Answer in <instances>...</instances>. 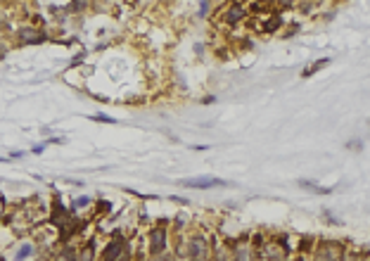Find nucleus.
Masks as SVG:
<instances>
[{
  "label": "nucleus",
  "mask_w": 370,
  "mask_h": 261,
  "mask_svg": "<svg viewBox=\"0 0 370 261\" xmlns=\"http://www.w3.org/2000/svg\"><path fill=\"white\" fill-rule=\"evenodd\" d=\"M188 254H190L192 261H206V256H209V242L204 238H195L190 242V247H188Z\"/></svg>",
  "instance_id": "obj_1"
},
{
  "label": "nucleus",
  "mask_w": 370,
  "mask_h": 261,
  "mask_svg": "<svg viewBox=\"0 0 370 261\" xmlns=\"http://www.w3.org/2000/svg\"><path fill=\"white\" fill-rule=\"evenodd\" d=\"M318 261H339L342 259V247L335 245V242H325L318 247V254H315Z\"/></svg>",
  "instance_id": "obj_2"
},
{
  "label": "nucleus",
  "mask_w": 370,
  "mask_h": 261,
  "mask_svg": "<svg viewBox=\"0 0 370 261\" xmlns=\"http://www.w3.org/2000/svg\"><path fill=\"white\" fill-rule=\"evenodd\" d=\"M183 186H190V188H214V186H226V180L212 178V176H202V178H185Z\"/></svg>",
  "instance_id": "obj_3"
},
{
  "label": "nucleus",
  "mask_w": 370,
  "mask_h": 261,
  "mask_svg": "<svg viewBox=\"0 0 370 261\" xmlns=\"http://www.w3.org/2000/svg\"><path fill=\"white\" fill-rule=\"evenodd\" d=\"M150 240H152V252L157 254V252H162V249H164V245H166V233L162 230V228H154V230H152V235H150Z\"/></svg>",
  "instance_id": "obj_4"
},
{
  "label": "nucleus",
  "mask_w": 370,
  "mask_h": 261,
  "mask_svg": "<svg viewBox=\"0 0 370 261\" xmlns=\"http://www.w3.org/2000/svg\"><path fill=\"white\" fill-rule=\"evenodd\" d=\"M263 259H266V261L285 259V249H282L280 245H266V249H263Z\"/></svg>",
  "instance_id": "obj_5"
},
{
  "label": "nucleus",
  "mask_w": 370,
  "mask_h": 261,
  "mask_svg": "<svg viewBox=\"0 0 370 261\" xmlns=\"http://www.w3.org/2000/svg\"><path fill=\"white\" fill-rule=\"evenodd\" d=\"M19 38L24 43H41L43 41V34H41V31H36V29H21Z\"/></svg>",
  "instance_id": "obj_6"
},
{
  "label": "nucleus",
  "mask_w": 370,
  "mask_h": 261,
  "mask_svg": "<svg viewBox=\"0 0 370 261\" xmlns=\"http://www.w3.org/2000/svg\"><path fill=\"white\" fill-rule=\"evenodd\" d=\"M123 252V242L117 240V242H112V247L104 252V261H117V256Z\"/></svg>",
  "instance_id": "obj_7"
},
{
  "label": "nucleus",
  "mask_w": 370,
  "mask_h": 261,
  "mask_svg": "<svg viewBox=\"0 0 370 261\" xmlns=\"http://www.w3.org/2000/svg\"><path fill=\"white\" fill-rule=\"evenodd\" d=\"M242 14H245V10H242L240 5H233L230 10H228V21H230V24H235V21L240 19Z\"/></svg>",
  "instance_id": "obj_8"
},
{
  "label": "nucleus",
  "mask_w": 370,
  "mask_h": 261,
  "mask_svg": "<svg viewBox=\"0 0 370 261\" xmlns=\"http://www.w3.org/2000/svg\"><path fill=\"white\" fill-rule=\"evenodd\" d=\"M29 254H34V247H31V245H24V247L17 252V259H27Z\"/></svg>",
  "instance_id": "obj_9"
},
{
  "label": "nucleus",
  "mask_w": 370,
  "mask_h": 261,
  "mask_svg": "<svg viewBox=\"0 0 370 261\" xmlns=\"http://www.w3.org/2000/svg\"><path fill=\"white\" fill-rule=\"evenodd\" d=\"M78 261H93V247H86L81 252V254H78Z\"/></svg>",
  "instance_id": "obj_10"
},
{
  "label": "nucleus",
  "mask_w": 370,
  "mask_h": 261,
  "mask_svg": "<svg viewBox=\"0 0 370 261\" xmlns=\"http://www.w3.org/2000/svg\"><path fill=\"white\" fill-rule=\"evenodd\" d=\"M57 261H74V252H69V249L67 252H62V254L57 256Z\"/></svg>",
  "instance_id": "obj_11"
},
{
  "label": "nucleus",
  "mask_w": 370,
  "mask_h": 261,
  "mask_svg": "<svg viewBox=\"0 0 370 261\" xmlns=\"http://www.w3.org/2000/svg\"><path fill=\"white\" fill-rule=\"evenodd\" d=\"M83 204H88V199H76L74 206H83Z\"/></svg>",
  "instance_id": "obj_12"
},
{
  "label": "nucleus",
  "mask_w": 370,
  "mask_h": 261,
  "mask_svg": "<svg viewBox=\"0 0 370 261\" xmlns=\"http://www.w3.org/2000/svg\"><path fill=\"white\" fill-rule=\"evenodd\" d=\"M0 216H3V199H0Z\"/></svg>",
  "instance_id": "obj_13"
}]
</instances>
